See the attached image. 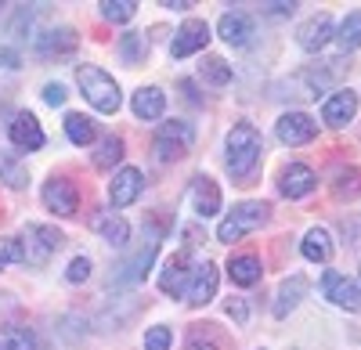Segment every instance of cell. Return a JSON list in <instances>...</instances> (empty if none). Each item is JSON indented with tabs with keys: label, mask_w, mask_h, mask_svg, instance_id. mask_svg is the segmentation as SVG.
<instances>
[{
	"label": "cell",
	"mask_w": 361,
	"mask_h": 350,
	"mask_svg": "<svg viewBox=\"0 0 361 350\" xmlns=\"http://www.w3.org/2000/svg\"><path fill=\"white\" fill-rule=\"evenodd\" d=\"M224 166L235 181H250L253 170L260 166V156H264V141H260V130L253 123H235L228 141H224Z\"/></svg>",
	"instance_id": "6da1fadb"
},
{
	"label": "cell",
	"mask_w": 361,
	"mask_h": 350,
	"mask_svg": "<svg viewBox=\"0 0 361 350\" xmlns=\"http://www.w3.org/2000/svg\"><path fill=\"white\" fill-rule=\"evenodd\" d=\"M76 83H80L83 98L94 105L98 112H105V115H116L119 105H123V91H119V83L105 69H98V65H80L76 69Z\"/></svg>",
	"instance_id": "7a4b0ae2"
},
{
	"label": "cell",
	"mask_w": 361,
	"mask_h": 350,
	"mask_svg": "<svg viewBox=\"0 0 361 350\" xmlns=\"http://www.w3.org/2000/svg\"><path fill=\"white\" fill-rule=\"evenodd\" d=\"M22 264L29 268H47L51 256L66 246V235L54 224H25L22 227Z\"/></svg>",
	"instance_id": "3957f363"
},
{
	"label": "cell",
	"mask_w": 361,
	"mask_h": 350,
	"mask_svg": "<svg viewBox=\"0 0 361 350\" xmlns=\"http://www.w3.org/2000/svg\"><path fill=\"white\" fill-rule=\"evenodd\" d=\"M267 220H271V206H267V202H238V206L221 220L217 239L221 242H238L243 235H250V231L264 227Z\"/></svg>",
	"instance_id": "277c9868"
},
{
	"label": "cell",
	"mask_w": 361,
	"mask_h": 350,
	"mask_svg": "<svg viewBox=\"0 0 361 350\" xmlns=\"http://www.w3.org/2000/svg\"><path fill=\"white\" fill-rule=\"evenodd\" d=\"M192 141H195V130L185 123V120H166L159 130H156V156L159 163H177V159H185L188 149H192Z\"/></svg>",
	"instance_id": "5b68a950"
},
{
	"label": "cell",
	"mask_w": 361,
	"mask_h": 350,
	"mask_svg": "<svg viewBox=\"0 0 361 350\" xmlns=\"http://www.w3.org/2000/svg\"><path fill=\"white\" fill-rule=\"evenodd\" d=\"M192 271H195L192 253L188 249H177L163 264V271H159V289H163L166 296H185V289L192 282Z\"/></svg>",
	"instance_id": "8992f818"
},
{
	"label": "cell",
	"mask_w": 361,
	"mask_h": 350,
	"mask_svg": "<svg viewBox=\"0 0 361 350\" xmlns=\"http://www.w3.org/2000/svg\"><path fill=\"white\" fill-rule=\"evenodd\" d=\"M156 249H159V242H145L141 249H134L123 264L112 271L109 285H137V282H145L148 268H152V260H156Z\"/></svg>",
	"instance_id": "52a82bcc"
},
{
	"label": "cell",
	"mask_w": 361,
	"mask_h": 350,
	"mask_svg": "<svg viewBox=\"0 0 361 350\" xmlns=\"http://www.w3.org/2000/svg\"><path fill=\"white\" fill-rule=\"evenodd\" d=\"M322 293H325L329 304H336L340 311H350V314L361 311V289H357V282H350L340 271H325L322 275Z\"/></svg>",
	"instance_id": "ba28073f"
},
{
	"label": "cell",
	"mask_w": 361,
	"mask_h": 350,
	"mask_svg": "<svg viewBox=\"0 0 361 350\" xmlns=\"http://www.w3.org/2000/svg\"><path fill=\"white\" fill-rule=\"evenodd\" d=\"M145 192V173L137 166H119L116 170V177L109 185V199H112V206L116 210H127L130 202H137Z\"/></svg>",
	"instance_id": "9c48e42d"
},
{
	"label": "cell",
	"mask_w": 361,
	"mask_h": 350,
	"mask_svg": "<svg viewBox=\"0 0 361 350\" xmlns=\"http://www.w3.org/2000/svg\"><path fill=\"white\" fill-rule=\"evenodd\" d=\"M217 282H221V275H217L214 260H199L195 271H192V282H188V289H185V300H188L192 307H206L209 300L217 296Z\"/></svg>",
	"instance_id": "30bf717a"
},
{
	"label": "cell",
	"mask_w": 361,
	"mask_h": 350,
	"mask_svg": "<svg viewBox=\"0 0 361 350\" xmlns=\"http://www.w3.org/2000/svg\"><path fill=\"white\" fill-rule=\"evenodd\" d=\"M44 206L58 217H76L80 210V195H76V185L69 177H51L44 185Z\"/></svg>",
	"instance_id": "8fae6325"
},
{
	"label": "cell",
	"mask_w": 361,
	"mask_h": 350,
	"mask_svg": "<svg viewBox=\"0 0 361 350\" xmlns=\"http://www.w3.org/2000/svg\"><path fill=\"white\" fill-rule=\"evenodd\" d=\"M206 44H209V25L202 18H188V22H180V29L173 33L170 54L173 58H188V54H199Z\"/></svg>",
	"instance_id": "7c38bea8"
},
{
	"label": "cell",
	"mask_w": 361,
	"mask_h": 350,
	"mask_svg": "<svg viewBox=\"0 0 361 350\" xmlns=\"http://www.w3.org/2000/svg\"><path fill=\"white\" fill-rule=\"evenodd\" d=\"M217 33H221V40L228 44V47H250L253 44V33H257V25H253V18L246 15V11H224L221 15V22H217Z\"/></svg>",
	"instance_id": "4fadbf2b"
},
{
	"label": "cell",
	"mask_w": 361,
	"mask_h": 350,
	"mask_svg": "<svg viewBox=\"0 0 361 350\" xmlns=\"http://www.w3.org/2000/svg\"><path fill=\"white\" fill-rule=\"evenodd\" d=\"M8 137L18 152H40L44 149V127L33 112H18L8 127Z\"/></svg>",
	"instance_id": "5bb4252c"
},
{
	"label": "cell",
	"mask_w": 361,
	"mask_h": 350,
	"mask_svg": "<svg viewBox=\"0 0 361 350\" xmlns=\"http://www.w3.org/2000/svg\"><path fill=\"white\" fill-rule=\"evenodd\" d=\"M275 134H279V141L282 144H307V141H314L318 137V123L311 120L307 112H286L282 120L275 123Z\"/></svg>",
	"instance_id": "9a60e30c"
},
{
	"label": "cell",
	"mask_w": 361,
	"mask_h": 350,
	"mask_svg": "<svg viewBox=\"0 0 361 350\" xmlns=\"http://www.w3.org/2000/svg\"><path fill=\"white\" fill-rule=\"evenodd\" d=\"M318 188V177H314V170L304 166V163H289L282 173H279V192L286 199H304Z\"/></svg>",
	"instance_id": "2e32d148"
},
{
	"label": "cell",
	"mask_w": 361,
	"mask_h": 350,
	"mask_svg": "<svg viewBox=\"0 0 361 350\" xmlns=\"http://www.w3.org/2000/svg\"><path fill=\"white\" fill-rule=\"evenodd\" d=\"M357 112V94L354 91H336L333 98H325L322 105V120L325 127H347Z\"/></svg>",
	"instance_id": "e0dca14e"
},
{
	"label": "cell",
	"mask_w": 361,
	"mask_h": 350,
	"mask_svg": "<svg viewBox=\"0 0 361 350\" xmlns=\"http://www.w3.org/2000/svg\"><path fill=\"white\" fill-rule=\"evenodd\" d=\"M192 206H195V213L202 220L221 213V188H217L214 177H202V173H199V177L192 181Z\"/></svg>",
	"instance_id": "ac0fdd59"
},
{
	"label": "cell",
	"mask_w": 361,
	"mask_h": 350,
	"mask_svg": "<svg viewBox=\"0 0 361 350\" xmlns=\"http://www.w3.org/2000/svg\"><path fill=\"white\" fill-rule=\"evenodd\" d=\"M76 33L69 25H62V29H47L44 37H37V54H44V58H69L73 51H76Z\"/></svg>",
	"instance_id": "d6986e66"
},
{
	"label": "cell",
	"mask_w": 361,
	"mask_h": 350,
	"mask_svg": "<svg viewBox=\"0 0 361 350\" xmlns=\"http://www.w3.org/2000/svg\"><path fill=\"white\" fill-rule=\"evenodd\" d=\"M307 278L304 275H293V278H286L282 285H279V293H275V304H271V311H275V318H286L289 311H296L300 307V300L307 296Z\"/></svg>",
	"instance_id": "ffe728a7"
},
{
	"label": "cell",
	"mask_w": 361,
	"mask_h": 350,
	"mask_svg": "<svg viewBox=\"0 0 361 350\" xmlns=\"http://www.w3.org/2000/svg\"><path fill=\"white\" fill-rule=\"evenodd\" d=\"M296 40H300V47H304V51H322L329 40H333V18H329V15L307 18L304 25H300Z\"/></svg>",
	"instance_id": "44dd1931"
},
{
	"label": "cell",
	"mask_w": 361,
	"mask_h": 350,
	"mask_svg": "<svg viewBox=\"0 0 361 350\" xmlns=\"http://www.w3.org/2000/svg\"><path fill=\"white\" fill-rule=\"evenodd\" d=\"M141 311V300L137 296H123V300H109L105 307H102V318L98 322L105 325V329H123L127 322H134V314Z\"/></svg>",
	"instance_id": "7402d4cb"
},
{
	"label": "cell",
	"mask_w": 361,
	"mask_h": 350,
	"mask_svg": "<svg viewBox=\"0 0 361 350\" xmlns=\"http://www.w3.org/2000/svg\"><path fill=\"white\" fill-rule=\"evenodd\" d=\"M333 235H329L325 227H311L307 235H304V242H300V253H304L311 264H329L333 260Z\"/></svg>",
	"instance_id": "603a6c76"
},
{
	"label": "cell",
	"mask_w": 361,
	"mask_h": 350,
	"mask_svg": "<svg viewBox=\"0 0 361 350\" xmlns=\"http://www.w3.org/2000/svg\"><path fill=\"white\" fill-rule=\"evenodd\" d=\"M130 108H134L137 120H159V115L166 112V94L159 91V87H141V91L134 94V101H130Z\"/></svg>",
	"instance_id": "cb8c5ba5"
},
{
	"label": "cell",
	"mask_w": 361,
	"mask_h": 350,
	"mask_svg": "<svg viewBox=\"0 0 361 350\" xmlns=\"http://www.w3.org/2000/svg\"><path fill=\"white\" fill-rule=\"evenodd\" d=\"M0 350H40V336L25 325H0Z\"/></svg>",
	"instance_id": "d4e9b609"
},
{
	"label": "cell",
	"mask_w": 361,
	"mask_h": 350,
	"mask_svg": "<svg viewBox=\"0 0 361 350\" xmlns=\"http://www.w3.org/2000/svg\"><path fill=\"white\" fill-rule=\"evenodd\" d=\"M94 227H98V235L109 242V246H127V239H130V224L119 217V213H102L98 220H94Z\"/></svg>",
	"instance_id": "484cf974"
},
{
	"label": "cell",
	"mask_w": 361,
	"mask_h": 350,
	"mask_svg": "<svg viewBox=\"0 0 361 350\" xmlns=\"http://www.w3.org/2000/svg\"><path fill=\"white\" fill-rule=\"evenodd\" d=\"M66 134H69L73 144L87 149V144H94V141H98V123H94V120H87L83 112H69V115H66Z\"/></svg>",
	"instance_id": "4316f807"
},
{
	"label": "cell",
	"mask_w": 361,
	"mask_h": 350,
	"mask_svg": "<svg viewBox=\"0 0 361 350\" xmlns=\"http://www.w3.org/2000/svg\"><path fill=\"white\" fill-rule=\"evenodd\" d=\"M228 275H231L235 285H243V289H246V285H257V282H260L264 268H260V260H257V256H231Z\"/></svg>",
	"instance_id": "83f0119b"
},
{
	"label": "cell",
	"mask_w": 361,
	"mask_h": 350,
	"mask_svg": "<svg viewBox=\"0 0 361 350\" xmlns=\"http://www.w3.org/2000/svg\"><path fill=\"white\" fill-rule=\"evenodd\" d=\"M0 185H8V188H29V170L22 166L18 156L11 152H0Z\"/></svg>",
	"instance_id": "f1b7e54d"
},
{
	"label": "cell",
	"mask_w": 361,
	"mask_h": 350,
	"mask_svg": "<svg viewBox=\"0 0 361 350\" xmlns=\"http://www.w3.org/2000/svg\"><path fill=\"white\" fill-rule=\"evenodd\" d=\"M119 159H123V137H119V134H105L94 144V166L98 170H112Z\"/></svg>",
	"instance_id": "f546056e"
},
{
	"label": "cell",
	"mask_w": 361,
	"mask_h": 350,
	"mask_svg": "<svg viewBox=\"0 0 361 350\" xmlns=\"http://www.w3.org/2000/svg\"><path fill=\"white\" fill-rule=\"evenodd\" d=\"M199 80L209 83V87H228L231 83V69L224 58H202V65H199Z\"/></svg>",
	"instance_id": "4dcf8cb0"
},
{
	"label": "cell",
	"mask_w": 361,
	"mask_h": 350,
	"mask_svg": "<svg viewBox=\"0 0 361 350\" xmlns=\"http://www.w3.org/2000/svg\"><path fill=\"white\" fill-rule=\"evenodd\" d=\"M340 51H357L361 47V11H350L340 25V37H336Z\"/></svg>",
	"instance_id": "1f68e13d"
},
{
	"label": "cell",
	"mask_w": 361,
	"mask_h": 350,
	"mask_svg": "<svg viewBox=\"0 0 361 350\" xmlns=\"http://www.w3.org/2000/svg\"><path fill=\"white\" fill-rule=\"evenodd\" d=\"M98 11H102V18H105V22H119V25H123V22H130V18H134L137 4H134V0H102Z\"/></svg>",
	"instance_id": "d6a6232c"
},
{
	"label": "cell",
	"mask_w": 361,
	"mask_h": 350,
	"mask_svg": "<svg viewBox=\"0 0 361 350\" xmlns=\"http://www.w3.org/2000/svg\"><path fill=\"white\" fill-rule=\"evenodd\" d=\"M145 51H148V44H145L141 33H123L119 37V54H123V62H141Z\"/></svg>",
	"instance_id": "836d02e7"
},
{
	"label": "cell",
	"mask_w": 361,
	"mask_h": 350,
	"mask_svg": "<svg viewBox=\"0 0 361 350\" xmlns=\"http://www.w3.org/2000/svg\"><path fill=\"white\" fill-rule=\"evenodd\" d=\"M170 343H173V332L166 325H152L145 332V350H170Z\"/></svg>",
	"instance_id": "e575fe53"
},
{
	"label": "cell",
	"mask_w": 361,
	"mask_h": 350,
	"mask_svg": "<svg viewBox=\"0 0 361 350\" xmlns=\"http://www.w3.org/2000/svg\"><path fill=\"white\" fill-rule=\"evenodd\" d=\"M66 278H69L73 285L87 282V278H90V260H87V256H73L69 268H66Z\"/></svg>",
	"instance_id": "d590c367"
},
{
	"label": "cell",
	"mask_w": 361,
	"mask_h": 350,
	"mask_svg": "<svg viewBox=\"0 0 361 350\" xmlns=\"http://www.w3.org/2000/svg\"><path fill=\"white\" fill-rule=\"evenodd\" d=\"M4 264H22V242L18 239H0V268Z\"/></svg>",
	"instance_id": "8d00e7d4"
},
{
	"label": "cell",
	"mask_w": 361,
	"mask_h": 350,
	"mask_svg": "<svg viewBox=\"0 0 361 350\" xmlns=\"http://www.w3.org/2000/svg\"><path fill=\"white\" fill-rule=\"evenodd\" d=\"M185 350H221V346L214 343V336H209V332H192L188 343H185Z\"/></svg>",
	"instance_id": "74e56055"
},
{
	"label": "cell",
	"mask_w": 361,
	"mask_h": 350,
	"mask_svg": "<svg viewBox=\"0 0 361 350\" xmlns=\"http://www.w3.org/2000/svg\"><path fill=\"white\" fill-rule=\"evenodd\" d=\"M44 101L54 105V108L66 105V87H62V83H47V87H44Z\"/></svg>",
	"instance_id": "f35d334b"
},
{
	"label": "cell",
	"mask_w": 361,
	"mask_h": 350,
	"mask_svg": "<svg viewBox=\"0 0 361 350\" xmlns=\"http://www.w3.org/2000/svg\"><path fill=\"white\" fill-rule=\"evenodd\" d=\"M22 65V54L11 47H0V69H18Z\"/></svg>",
	"instance_id": "ab89813d"
},
{
	"label": "cell",
	"mask_w": 361,
	"mask_h": 350,
	"mask_svg": "<svg viewBox=\"0 0 361 350\" xmlns=\"http://www.w3.org/2000/svg\"><path fill=\"white\" fill-rule=\"evenodd\" d=\"M228 318H235V322H246V318H250V311H246V304L243 300H228Z\"/></svg>",
	"instance_id": "60d3db41"
},
{
	"label": "cell",
	"mask_w": 361,
	"mask_h": 350,
	"mask_svg": "<svg viewBox=\"0 0 361 350\" xmlns=\"http://www.w3.org/2000/svg\"><path fill=\"white\" fill-rule=\"evenodd\" d=\"M264 11H271V15H293V11H296V4H267Z\"/></svg>",
	"instance_id": "b9f144b4"
}]
</instances>
